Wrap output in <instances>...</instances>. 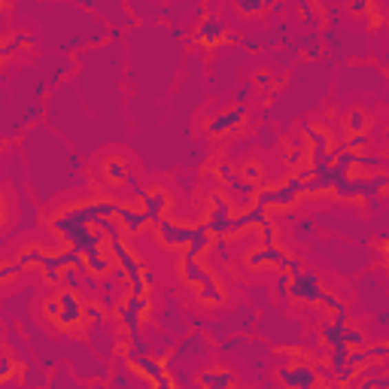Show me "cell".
Masks as SVG:
<instances>
[{
    "label": "cell",
    "mask_w": 389,
    "mask_h": 389,
    "mask_svg": "<svg viewBox=\"0 0 389 389\" xmlns=\"http://www.w3.org/2000/svg\"><path fill=\"white\" fill-rule=\"evenodd\" d=\"M301 195H304V180L292 177V180H286L283 186H274V189L259 192V195H255V204H262L268 213L271 210H286V207H292Z\"/></svg>",
    "instance_id": "obj_1"
},
{
    "label": "cell",
    "mask_w": 389,
    "mask_h": 389,
    "mask_svg": "<svg viewBox=\"0 0 389 389\" xmlns=\"http://www.w3.org/2000/svg\"><path fill=\"white\" fill-rule=\"evenodd\" d=\"M58 295V304H61V311H58V317L52 319L58 328H64V332H73V328H79L85 322L83 317V301L76 298V289H61L55 292Z\"/></svg>",
    "instance_id": "obj_2"
},
{
    "label": "cell",
    "mask_w": 389,
    "mask_h": 389,
    "mask_svg": "<svg viewBox=\"0 0 389 389\" xmlns=\"http://www.w3.org/2000/svg\"><path fill=\"white\" fill-rule=\"evenodd\" d=\"M277 377H280V383H286V386H298V389L319 386L322 380H326V377H319L317 365H311V362H289V365H280Z\"/></svg>",
    "instance_id": "obj_3"
},
{
    "label": "cell",
    "mask_w": 389,
    "mask_h": 389,
    "mask_svg": "<svg viewBox=\"0 0 389 389\" xmlns=\"http://www.w3.org/2000/svg\"><path fill=\"white\" fill-rule=\"evenodd\" d=\"M322 283H319V277L313 274V271H304L301 268L298 274H292V280H289V295L295 298V301H304V304H319V298H322Z\"/></svg>",
    "instance_id": "obj_4"
},
{
    "label": "cell",
    "mask_w": 389,
    "mask_h": 389,
    "mask_svg": "<svg viewBox=\"0 0 389 389\" xmlns=\"http://www.w3.org/2000/svg\"><path fill=\"white\" fill-rule=\"evenodd\" d=\"M283 255H286V249L280 244H259L255 249H249L246 253V259H244V265L249 271H265V268H280V262H283Z\"/></svg>",
    "instance_id": "obj_5"
},
{
    "label": "cell",
    "mask_w": 389,
    "mask_h": 389,
    "mask_svg": "<svg viewBox=\"0 0 389 389\" xmlns=\"http://www.w3.org/2000/svg\"><path fill=\"white\" fill-rule=\"evenodd\" d=\"M156 231H158V240L171 249H186L189 244V234H192V225H182L177 219H156Z\"/></svg>",
    "instance_id": "obj_6"
},
{
    "label": "cell",
    "mask_w": 389,
    "mask_h": 389,
    "mask_svg": "<svg viewBox=\"0 0 389 389\" xmlns=\"http://www.w3.org/2000/svg\"><path fill=\"white\" fill-rule=\"evenodd\" d=\"M244 122H246V109L244 107H231V109H225V113H219L216 119H210L207 131L213 137H229V134H234V131L244 128Z\"/></svg>",
    "instance_id": "obj_7"
},
{
    "label": "cell",
    "mask_w": 389,
    "mask_h": 389,
    "mask_svg": "<svg viewBox=\"0 0 389 389\" xmlns=\"http://www.w3.org/2000/svg\"><path fill=\"white\" fill-rule=\"evenodd\" d=\"M137 198H140V210L146 213V219H149V222L161 219V216H165V210L171 207V195H167L165 189H152V192H146V189H143Z\"/></svg>",
    "instance_id": "obj_8"
},
{
    "label": "cell",
    "mask_w": 389,
    "mask_h": 389,
    "mask_svg": "<svg viewBox=\"0 0 389 389\" xmlns=\"http://www.w3.org/2000/svg\"><path fill=\"white\" fill-rule=\"evenodd\" d=\"M116 219H119L125 234H140L146 225H149L146 213L140 207H131V204H119V207H116Z\"/></svg>",
    "instance_id": "obj_9"
},
{
    "label": "cell",
    "mask_w": 389,
    "mask_h": 389,
    "mask_svg": "<svg viewBox=\"0 0 389 389\" xmlns=\"http://www.w3.org/2000/svg\"><path fill=\"white\" fill-rule=\"evenodd\" d=\"M195 40L201 43V46H219L222 40H231V34H225V25L219 19L207 16L201 21V28L195 31Z\"/></svg>",
    "instance_id": "obj_10"
},
{
    "label": "cell",
    "mask_w": 389,
    "mask_h": 389,
    "mask_svg": "<svg viewBox=\"0 0 389 389\" xmlns=\"http://www.w3.org/2000/svg\"><path fill=\"white\" fill-rule=\"evenodd\" d=\"M131 365H134V368L140 371L146 380H152V383H158V386H171V380L165 377V368H167V365L156 362V359H149L146 353H143V356H134V359H131Z\"/></svg>",
    "instance_id": "obj_11"
},
{
    "label": "cell",
    "mask_w": 389,
    "mask_h": 389,
    "mask_svg": "<svg viewBox=\"0 0 389 389\" xmlns=\"http://www.w3.org/2000/svg\"><path fill=\"white\" fill-rule=\"evenodd\" d=\"M213 246V234L207 231V225L198 222L192 225V234H189V244H186V255H195V259H201L204 253Z\"/></svg>",
    "instance_id": "obj_12"
},
{
    "label": "cell",
    "mask_w": 389,
    "mask_h": 389,
    "mask_svg": "<svg viewBox=\"0 0 389 389\" xmlns=\"http://www.w3.org/2000/svg\"><path fill=\"white\" fill-rule=\"evenodd\" d=\"M180 271H182V280L192 286V289H195V286H201L204 280H207V277H213L210 271L195 259V255H182V265H180Z\"/></svg>",
    "instance_id": "obj_13"
},
{
    "label": "cell",
    "mask_w": 389,
    "mask_h": 389,
    "mask_svg": "<svg viewBox=\"0 0 389 389\" xmlns=\"http://www.w3.org/2000/svg\"><path fill=\"white\" fill-rule=\"evenodd\" d=\"M304 140H307V149H313V152H326V149H332L335 140H332V134H328L326 128H313V125H304Z\"/></svg>",
    "instance_id": "obj_14"
},
{
    "label": "cell",
    "mask_w": 389,
    "mask_h": 389,
    "mask_svg": "<svg viewBox=\"0 0 389 389\" xmlns=\"http://www.w3.org/2000/svg\"><path fill=\"white\" fill-rule=\"evenodd\" d=\"M195 292H198V301H201V304H207V307H216V304H222V301H225L222 286H219L216 277H207L201 286H195Z\"/></svg>",
    "instance_id": "obj_15"
},
{
    "label": "cell",
    "mask_w": 389,
    "mask_h": 389,
    "mask_svg": "<svg viewBox=\"0 0 389 389\" xmlns=\"http://www.w3.org/2000/svg\"><path fill=\"white\" fill-rule=\"evenodd\" d=\"M198 383H201V386H213V389H219V386H234V374H231L229 368H219V365H213V368L198 374Z\"/></svg>",
    "instance_id": "obj_16"
},
{
    "label": "cell",
    "mask_w": 389,
    "mask_h": 389,
    "mask_svg": "<svg viewBox=\"0 0 389 389\" xmlns=\"http://www.w3.org/2000/svg\"><path fill=\"white\" fill-rule=\"evenodd\" d=\"M85 259V271H89V274H98V277H104V274H109V259L104 253H101V249H92V253H85L83 255Z\"/></svg>",
    "instance_id": "obj_17"
},
{
    "label": "cell",
    "mask_w": 389,
    "mask_h": 389,
    "mask_svg": "<svg viewBox=\"0 0 389 389\" xmlns=\"http://www.w3.org/2000/svg\"><path fill=\"white\" fill-rule=\"evenodd\" d=\"M43 255H46V249H43V246H28V249H21V253H19V265L21 268H40V262H43Z\"/></svg>",
    "instance_id": "obj_18"
},
{
    "label": "cell",
    "mask_w": 389,
    "mask_h": 389,
    "mask_svg": "<svg viewBox=\"0 0 389 389\" xmlns=\"http://www.w3.org/2000/svg\"><path fill=\"white\" fill-rule=\"evenodd\" d=\"M104 174H107V180H113V182H125L128 180V165H125L122 158H107Z\"/></svg>",
    "instance_id": "obj_19"
},
{
    "label": "cell",
    "mask_w": 389,
    "mask_h": 389,
    "mask_svg": "<svg viewBox=\"0 0 389 389\" xmlns=\"http://www.w3.org/2000/svg\"><path fill=\"white\" fill-rule=\"evenodd\" d=\"M344 344H347V347H365V344H368V335H365L359 326L344 322Z\"/></svg>",
    "instance_id": "obj_20"
},
{
    "label": "cell",
    "mask_w": 389,
    "mask_h": 389,
    "mask_svg": "<svg viewBox=\"0 0 389 389\" xmlns=\"http://www.w3.org/2000/svg\"><path fill=\"white\" fill-rule=\"evenodd\" d=\"M368 146H371V134H368V131H353V134L347 137V143H344V149L362 152V149H368Z\"/></svg>",
    "instance_id": "obj_21"
},
{
    "label": "cell",
    "mask_w": 389,
    "mask_h": 389,
    "mask_svg": "<svg viewBox=\"0 0 389 389\" xmlns=\"http://www.w3.org/2000/svg\"><path fill=\"white\" fill-rule=\"evenodd\" d=\"M259 244H280V238H277V225H274V219H262L259 222Z\"/></svg>",
    "instance_id": "obj_22"
},
{
    "label": "cell",
    "mask_w": 389,
    "mask_h": 389,
    "mask_svg": "<svg viewBox=\"0 0 389 389\" xmlns=\"http://www.w3.org/2000/svg\"><path fill=\"white\" fill-rule=\"evenodd\" d=\"M268 3H271V0H234L238 12H244V16H259Z\"/></svg>",
    "instance_id": "obj_23"
},
{
    "label": "cell",
    "mask_w": 389,
    "mask_h": 389,
    "mask_svg": "<svg viewBox=\"0 0 389 389\" xmlns=\"http://www.w3.org/2000/svg\"><path fill=\"white\" fill-rule=\"evenodd\" d=\"M347 128H350V134L368 128V116H365V109H350L347 113Z\"/></svg>",
    "instance_id": "obj_24"
},
{
    "label": "cell",
    "mask_w": 389,
    "mask_h": 389,
    "mask_svg": "<svg viewBox=\"0 0 389 389\" xmlns=\"http://www.w3.org/2000/svg\"><path fill=\"white\" fill-rule=\"evenodd\" d=\"M317 307H322V311H328V313H337V311H347V304H344L341 298L335 295V292H322V298H319V304Z\"/></svg>",
    "instance_id": "obj_25"
},
{
    "label": "cell",
    "mask_w": 389,
    "mask_h": 389,
    "mask_svg": "<svg viewBox=\"0 0 389 389\" xmlns=\"http://www.w3.org/2000/svg\"><path fill=\"white\" fill-rule=\"evenodd\" d=\"M216 177H219V182H222V186H231V182L238 180V171H234L229 161H219V165H216Z\"/></svg>",
    "instance_id": "obj_26"
},
{
    "label": "cell",
    "mask_w": 389,
    "mask_h": 389,
    "mask_svg": "<svg viewBox=\"0 0 389 389\" xmlns=\"http://www.w3.org/2000/svg\"><path fill=\"white\" fill-rule=\"evenodd\" d=\"M240 177H244L246 182H259L262 180V165H259V161H246V165L244 167H240Z\"/></svg>",
    "instance_id": "obj_27"
},
{
    "label": "cell",
    "mask_w": 389,
    "mask_h": 389,
    "mask_svg": "<svg viewBox=\"0 0 389 389\" xmlns=\"http://www.w3.org/2000/svg\"><path fill=\"white\" fill-rule=\"evenodd\" d=\"M21 271H25V268H21L19 262H10V265H0V283H10L12 277H19V274H21Z\"/></svg>",
    "instance_id": "obj_28"
},
{
    "label": "cell",
    "mask_w": 389,
    "mask_h": 389,
    "mask_svg": "<svg viewBox=\"0 0 389 389\" xmlns=\"http://www.w3.org/2000/svg\"><path fill=\"white\" fill-rule=\"evenodd\" d=\"M350 12H353V16H365V12H371V0H350Z\"/></svg>",
    "instance_id": "obj_29"
},
{
    "label": "cell",
    "mask_w": 389,
    "mask_h": 389,
    "mask_svg": "<svg viewBox=\"0 0 389 389\" xmlns=\"http://www.w3.org/2000/svg\"><path fill=\"white\" fill-rule=\"evenodd\" d=\"M289 280H292V274H289V271H280V277H277V292H280L283 298L289 295Z\"/></svg>",
    "instance_id": "obj_30"
},
{
    "label": "cell",
    "mask_w": 389,
    "mask_h": 389,
    "mask_svg": "<svg viewBox=\"0 0 389 389\" xmlns=\"http://www.w3.org/2000/svg\"><path fill=\"white\" fill-rule=\"evenodd\" d=\"M83 317H85V319H92V322H94V319L101 322V317H104V311H101V307H94V304H83Z\"/></svg>",
    "instance_id": "obj_31"
},
{
    "label": "cell",
    "mask_w": 389,
    "mask_h": 389,
    "mask_svg": "<svg viewBox=\"0 0 389 389\" xmlns=\"http://www.w3.org/2000/svg\"><path fill=\"white\" fill-rule=\"evenodd\" d=\"M12 371H16L12 359H10V356H3V359H0V380H6V374H12Z\"/></svg>",
    "instance_id": "obj_32"
},
{
    "label": "cell",
    "mask_w": 389,
    "mask_h": 389,
    "mask_svg": "<svg viewBox=\"0 0 389 389\" xmlns=\"http://www.w3.org/2000/svg\"><path fill=\"white\" fill-rule=\"evenodd\" d=\"M304 52L307 55H319V40H317V36H307V40H304Z\"/></svg>",
    "instance_id": "obj_33"
},
{
    "label": "cell",
    "mask_w": 389,
    "mask_h": 389,
    "mask_svg": "<svg viewBox=\"0 0 389 389\" xmlns=\"http://www.w3.org/2000/svg\"><path fill=\"white\" fill-rule=\"evenodd\" d=\"M3 216H6V213H3V201H0V225H3Z\"/></svg>",
    "instance_id": "obj_34"
}]
</instances>
